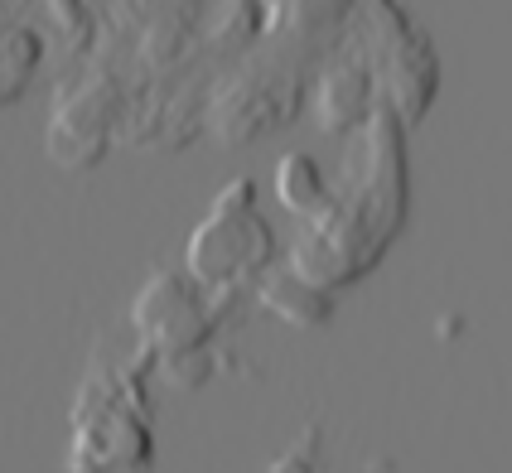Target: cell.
I'll list each match as a JSON object with an SVG mask.
<instances>
[{
    "label": "cell",
    "instance_id": "1",
    "mask_svg": "<svg viewBox=\"0 0 512 473\" xmlns=\"http://www.w3.org/2000/svg\"><path fill=\"white\" fill-rule=\"evenodd\" d=\"M155 464V435L141 420L136 391L112 372L92 377L73 411L68 469L78 473H131Z\"/></svg>",
    "mask_w": 512,
    "mask_h": 473
},
{
    "label": "cell",
    "instance_id": "2",
    "mask_svg": "<svg viewBox=\"0 0 512 473\" xmlns=\"http://www.w3.org/2000/svg\"><path fill=\"white\" fill-rule=\"evenodd\" d=\"M271 251H276V242H271L266 218L256 213L252 179H232L213 198L199 232L189 237V276L199 285H213V290H232L237 280L266 271Z\"/></svg>",
    "mask_w": 512,
    "mask_h": 473
},
{
    "label": "cell",
    "instance_id": "3",
    "mask_svg": "<svg viewBox=\"0 0 512 473\" xmlns=\"http://www.w3.org/2000/svg\"><path fill=\"white\" fill-rule=\"evenodd\" d=\"M136 338L150 358H174V353H194L213 334V314L194 290V276L179 271H155L141 285L136 305H131Z\"/></svg>",
    "mask_w": 512,
    "mask_h": 473
},
{
    "label": "cell",
    "instance_id": "4",
    "mask_svg": "<svg viewBox=\"0 0 512 473\" xmlns=\"http://www.w3.org/2000/svg\"><path fill=\"white\" fill-rule=\"evenodd\" d=\"M116 112L121 107H116L112 83H97V78H87L68 97H58V112L49 121V160L58 169H73V174L92 169L107 155Z\"/></svg>",
    "mask_w": 512,
    "mask_h": 473
},
{
    "label": "cell",
    "instance_id": "5",
    "mask_svg": "<svg viewBox=\"0 0 512 473\" xmlns=\"http://www.w3.org/2000/svg\"><path fill=\"white\" fill-rule=\"evenodd\" d=\"M261 300H266V309H276L281 319L300 324V329H314V324H324V319L334 314V300H329L310 276H300V271H276V276H266Z\"/></svg>",
    "mask_w": 512,
    "mask_h": 473
},
{
    "label": "cell",
    "instance_id": "6",
    "mask_svg": "<svg viewBox=\"0 0 512 473\" xmlns=\"http://www.w3.org/2000/svg\"><path fill=\"white\" fill-rule=\"evenodd\" d=\"M276 194H281V203L290 213L310 218V213H319V208L329 203L324 169L314 165L310 155H285L281 165H276Z\"/></svg>",
    "mask_w": 512,
    "mask_h": 473
},
{
    "label": "cell",
    "instance_id": "7",
    "mask_svg": "<svg viewBox=\"0 0 512 473\" xmlns=\"http://www.w3.org/2000/svg\"><path fill=\"white\" fill-rule=\"evenodd\" d=\"M363 97H368V78H363L358 68L334 73V78L324 83V97H319V107H324V126H329V131H343L353 116L363 112Z\"/></svg>",
    "mask_w": 512,
    "mask_h": 473
},
{
    "label": "cell",
    "instance_id": "8",
    "mask_svg": "<svg viewBox=\"0 0 512 473\" xmlns=\"http://www.w3.org/2000/svg\"><path fill=\"white\" fill-rule=\"evenodd\" d=\"M39 58H44L39 34H29V29L0 20V78H10V83L20 87L29 73L39 68Z\"/></svg>",
    "mask_w": 512,
    "mask_h": 473
}]
</instances>
